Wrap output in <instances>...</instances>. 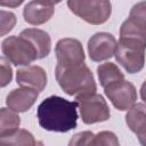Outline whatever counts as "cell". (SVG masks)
<instances>
[{
  "label": "cell",
  "instance_id": "obj_1",
  "mask_svg": "<svg viewBox=\"0 0 146 146\" xmlns=\"http://www.w3.org/2000/svg\"><path fill=\"white\" fill-rule=\"evenodd\" d=\"M78 103L60 96H49L36 108L39 124L48 131L67 132L78 124Z\"/></svg>",
  "mask_w": 146,
  "mask_h": 146
},
{
  "label": "cell",
  "instance_id": "obj_2",
  "mask_svg": "<svg viewBox=\"0 0 146 146\" xmlns=\"http://www.w3.org/2000/svg\"><path fill=\"white\" fill-rule=\"evenodd\" d=\"M56 80L62 90L68 96H80L96 92L97 86L90 68L83 63L56 65Z\"/></svg>",
  "mask_w": 146,
  "mask_h": 146
},
{
  "label": "cell",
  "instance_id": "obj_3",
  "mask_svg": "<svg viewBox=\"0 0 146 146\" xmlns=\"http://www.w3.org/2000/svg\"><path fill=\"white\" fill-rule=\"evenodd\" d=\"M70 10L92 25H100L107 22L112 14L110 0H67Z\"/></svg>",
  "mask_w": 146,
  "mask_h": 146
},
{
  "label": "cell",
  "instance_id": "obj_4",
  "mask_svg": "<svg viewBox=\"0 0 146 146\" xmlns=\"http://www.w3.org/2000/svg\"><path fill=\"white\" fill-rule=\"evenodd\" d=\"M1 50L11 64L16 66H25L39 59L38 51L30 40L19 35H10L2 41Z\"/></svg>",
  "mask_w": 146,
  "mask_h": 146
},
{
  "label": "cell",
  "instance_id": "obj_5",
  "mask_svg": "<svg viewBox=\"0 0 146 146\" xmlns=\"http://www.w3.org/2000/svg\"><path fill=\"white\" fill-rule=\"evenodd\" d=\"M78 107L80 111V116L82 122L86 124H94L97 122L107 121L111 116L110 107L99 94H86L75 97Z\"/></svg>",
  "mask_w": 146,
  "mask_h": 146
},
{
  "label": "cell",
  "instance_id": "obj_6",
  "mask_svg": "<svg viewBox=\"0 0 146 146\" xmlns=\"http://www.w3.org/2000/svg\"><path fill=\"white\" fill-rule=\"evenodd\" d=\"M145 50L144 44L120 39L115 49L116 62L130 74L140 72L145 65Z\"/></svg>",
  "mask_w": 146,
  "mask_h": 146
},
{
  "label": "cell",
  "instance_id": "obj_7",
  "mask_svg": "<svg viewBox=\"0 0 146 146\" xmlns=\"http://www.w3.org/2000/svg\"><path fill=\"white\" fill-rule=\"evenodd\" d=\"M104 91L113 106L119 111H128L137 100L135 86L124 79L107 86L104 88Z\"/></svg>",
  "mask_w": 146,
  "mask_h": 146
},
{
  "label": "cell",
  "instance_id": "obj_8",
  "mask_svg": "<svg viewBox=\"0 0 146 146\" xmlns=\"http://www.w3.org/2000/svg\"><path fill=\"white\" fill-rule=\"evenodd\" d=\"M116 39L107 32H98L88 40V55L92 62H103L110 59L115 54Z\"/></svg>",
  "mask_w": 146,
  "mask_h": 146
},
{
  "label": "cell",
  "instance_id": "obj_9",
  "mask_svg": "<svg viewBox=\"0 0 146 146\" xmlns=\"http://www.w3.org/2000/svg\"><path fill=\"white\" fill-rule=\"evenodd\" d=\"M55 54L57 58V64L70 65L83 63L86 59L84 50L81 42L73 38L60 39L55 47Z\"/></svg>",
  "mask_w": 146,
  "mask_h": 146
},
{
  "label": "cell",
  "instance_id": "obj_10",
  "mask_svg": "<svg viewBox=\"0 0 146 146\" xmlns=\"http://www.w3.org/2000/svg\"><path fill=\"white\" fill-rule=\"evenodd\" d=\"M39 90L31 88V87H23L17 89H13L6 97V104L9 108L17 113L29 111L33 104L35 103L36 98L39 97Z\"/></svg>",
  "mask_w": 146,
  "mask_h": 146
},
{
  "label": "cell",
  "instance_id": "obj_11",
  "mask_svg": "<svg viewBox=\"0 0 146 146\" xmlns=\"http://www.w3.org/2000/svg\"><path fill=\"white\" fill-rule=\"evenodd\" d=\"M16 81L19 86L31 87L39 91H42L47 84L46 71L38 65H27L17 70Z\"/></svg>",
  "mask_w": 146,
  "mask_h": 146
},
{
  "label": "cell",
  "instance_id": "obj_12",
  "mask_svg": "<svg viewBox=\"0 0 146 146\" xmlns=\"http://www.w3.org/2000/svg\"><path fill=\"white\" fill-rule=\"evenodd\" d=\"M54 11V6L39 0H32L24 7L23 17L24 21L31 25H41L51 18Z\"/></svg>",
  "mask_w": 146,
  "mask_h": 146
},
{
  "label": "cell",
  "instance_id": "obj_13",
  "mask_svg": "<svg viewBox=\"0 0 146 146\" xmlns=\"http://www.w3.org/2000/svg\"><path fill=\"white\" fill-rule=\"evenodd\" d=\"M19 35L26 38L32 42L38 51L39 59H42L49 55L51 50V39L46 31L39 29H26L23 30Z\"/></svg>",
  "mask_w": 146,
  "mask_h": 146
},
{
  "label": "cell",
  "instance_id": "obj_14",
  "mask_svg": "<svg viewBox=\"0 0 146 146\" xmlns=\"http://www.w3.org/2000/svg\"><path fill=\"white\" fill-rule=\"evenodd\" d=\"M128 128L138 136L146 133V104H133L125 115Z\"/></svg>",
  "mask_w": 146,
  "mask_h": 146
},
{
  "label": "cell",
  "instance_id": "obj_15",
  "mask_svg": "<svg viewBox=\"0 0 146 146\" xmlns=\"http://www.w3.org/2000/svg\"><path fill=\"white\" fill-rule=\"evenodd\" d=\"M120 39L138 42L146 47V29L140 27L130 18H127L120 27Z\"/></svg>",
  "mask_w": 146,
  "mask_h": 146
},
{
  "label": "cell",
  "instance_id": "obj_16",
  "mask_svg": "<svg viewBox=\"0 0 146 146\" xmlns=\"http://www.w3.org/2000/svg\"><path fill=\"white\" fill-rule=\"evenodd\" d=\"M21 117L11 108L2 107L0 110V137H6L18 130Z\"/></svg>",
  "mask_w": 146,
  "mask_h": 146
},
{
  "label": "cell",
  "instance_id": "obj_17",
  "mask_svg": "<svg viewBox=\"0 0 146 146\" xmlns=\"http://www.w3.org/2000/svg\"><path fill=\"white\" fill-rule=\"evenodd\" d=\"M97 74H98L100 86L103 88H106L107 86L124 79L123 73L120 71V68L116 66V64L111 63V62L100 64L97 67Z\"/></svg>",
  "mask_w": 146,
  "mask_h": 146
},
{
  "label": "cell",
  "instance_id": "obj_18",
  "mask_svg": "<svg viewBox=\"0 0 146 146\" xmlns=\"http://www.w3.org/2000/svg\"><path fill=\"white\" fill-rule=\"evenodd\" d=\"M36 141L33 137V135L24 129H18L14 133L0 137V145L1 146H8V145H35Z\"/></svg>",
  "mask_w": 146,
  "mask_h": 146
},
{
  "label": "cell",
  "instance_id": "obj_19",
  "mask_svg": "<svg viewBox=\"0 0 146 146\" xmlns=\"http://www.w3.org/2000/svg\"><path fill=\"white\" fill-rule=\"evenodd\" d=\"M128 18H130L133 23H136L140 27L146 29V0L140 1L135 6H132Z\"/></svg>",
  "mask_w": 146,
  "mask_h": 146
},
{
  "label": "cell",
  "instance_id": "obj_20",
  "mask_svg": "<svg viewBox=\"0 0 146 146\" xmlns=\"http://www.w3.org/2000/svg\"><path fill=\"white\" fill-rule=\"evenodd\" d=\"M92 145H119V139L112 131H102L95 135Z\"/></svg>",
  "mask_w": 146,
  "mask_h": 146
},
{
  "label": "cell",
  "instance_id": "obj_21",
  "mask_svg": "<svg viewBox=\"0 0 146 146\" xmlns=\"http://www.w3.org/2000/svg\"><path fill=\"white\" fill-rule=\"evenodd\" d=\"M1 35L7 34L16 24V16L15 14L6 10H1Z\"/></svg>",
  "mask_w": 146,
  "mask_h": 146
},
{
  "label": "cell",
  "instance_id": "obj_22",
  "mask_svg": "<svg viewBox=\"0 0 146 146\" xmlns=\"http://www.w3.org/2000/svg\"><path fill=\"white\" fill-rule=\"evenodd\" d=\"M94 137H95V133L90 131H82L74 135L68 144L70 145H92Z\"/></svg>",
  "mask_w": 146,
  "mask_h": 146
},
{
  "label": "cell",
  "instance_id": "obj_23",
  "mask_svg": "<svg viewBox=\"0 0 146 146\" xmlns=\"http://www.w3.org/2000/svg\"><path fill=\"white\" fill-rule=\"evenodd\" d=\"M1 87H6L13 79V70L9 65V60L6 57L1 58Z\"/></svg>",
  "mask_w": 146,
  "mask_h": 146
},
{
  "label": "cell",
  "instance_id": "obj_24",
  "mask_svg": "<svg viewBox=\"0 0 146 146\" xmlns=\"http://www.w3.org/2000/svg\"><path fill=\"white\" fill-rule=\"evenodd\" d=\"M24 2V0H0V5L2 7H8V8H16L21 6Z\"/></svg>",
  "mask_w": 146,
  "mask_h": 146
},
{
  "label": "cell",
  "instance_id": "obj_25",
  "mask_svg": "<svg viewBox=\"0 0 146 146\" xmlns=\"http://www.w3.org/2000/svg\"><path fill=\"white\" fill-rule=\"evenodd\" d=\"M140 97L144 100V103L146 104V80L143 82V84L140 87Z\"/></svg>",
  "mask_w": 146,
  "mask_h": 146
},
{
  "label": "cell",
  "instance_id": "obj_26",
  "mask_svg": "<svg viewBox=\"0 0 146 146\" xmlns=\"http://www.w3.org/2000/svg\"><path fill=\"white\" fill-rule=\"evenodd\" d=\"M39 1L44 2V3H47V5H51V6H54V5H56V3H59L62 0H39Z\"/></svg>",
  "mask_w": 146,
  "mask_h": 146
},
{
  "label": "cell",
  "instance_id": "obj_27",
  "mask_svg": "<svg viewBox=\"0 0 146 146\" xmlns=\"http://www.w3.org/2000/svg\"><path fill=\"white\" fill-rule=\"evenodd\" d=\"M138 140H139V143H140L141 145H146V133L138 136Z\"/></svg>",
  "mask_w": 146,
  "mask_h": 146
}]
</instances>
